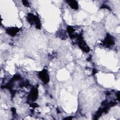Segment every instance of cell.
Returning <instances> with one entry per match:
<instances>
[{"label":"cell","mask_w":120,"mask_h":120,"mask_svg":"<svg viewBox=\"0 0 120 120\" xmlns=\"http://www.w3.org/2000/svg\"><path fill=\"white\" fill-rule=\"evenodd\" d=\"M27 20L30 24H36L37 28L40 29V27H41L40 21L38 16L34 15L32 14L29 13L27 15Z\"/></svg>","instance_id":"obj_1"},{"label":"cell","mask_w":120,"mask_h":120,"mask_svg":"<svg viewBox=\"0 0 120 120\" xmlns=\"http://www.w3.org/2000/svg\"><path fill=\"white\" fill-rule=\"evenodd\" d=\"M78 41L79 47L84 52H88L90 51V48L87 46L84 41L83 40V38L82 35H80L78 36Z\"/></svg>","instance_id":"obj_2"},{"label":"cell","mask_w":120,"mask_h":120,"mask_svg":"<svg viewBox=\"0 0 120 120\" xmlns=\"http://www.w3.org/2000/svg\"><path fill=\"white\" fill-rule=\"evenodd\" d=\"M38 77L42 82L46 84L49 82V76L46 69H44L38 73Z\"/></svg>","instance_id":"obj_3"},{"label":"cell","mask_w":120,"mask_h":120,"mask_svg":"<svg viewBox=\"0 0 120 120\" xmlns=\"http://www.w3.org/2000/svg\"><path fill=\"white\" fill-rule=\"evenodd\" d=\"M103 44L106 46L110 47L114 44V38L110 34H107L106 36V38L103 41Z\"/></svg>","instance_id":"obj_4"},{"label":"cell","mask_w":120,"mask_h":120,"mask_svg":"<svg viewBox=\"0 0 120 120\" xmlns=\"http://www.w3.org/2000/svg\"><path fill=\"white\" fill-rule=\"evenodd\" d=\"M38 97V90L37 88L33 87L29 94L28 99L32 101H35Z\"/></svg>","instance_id":"obj_5"},{"label":"cell","mask_w":120,"mask_h":120,"mask_svg":"<svg viewBox=\"0 0 120 120\" xmlns=\"http://www.w3.org/2000/svg\"><path fill=\"white\" fill-rule=\"evenodd\" d=\"M19 29L18 28L11 27L7 29V32L8 33V34L12 36H14L19 32Z\"/></svg>","instance_id":"obj_6"},{"label":"cell","mask_w":120,"mask_h":120,"mask_svg":"<svg viewBox=\"0 0 120 120\" xmlns=\"http://www.w3.org/2000/svg\"><path fill=\"white\" fill-rule=\"evenodd\" d=\"M67 2L68 3L69 5L74 9H77L78 8V3L75 0H68Z\"/></svg>","instance_id":"obj_7"},{"label":"cell","mask_w":120,"mask_h":120,"mask_svg":"<svg viewBox=\"0 0 120 120\" xmlns=\"http://www.w3.org/2000/svg\"><path fill=\"white\" fill-rule=\"evenodd\" d=\"M22 2V3H23V4L24 6H26V7L28 6L29 5V4L28 1H27V0H23Z\"/></svg>","instance_id":"obj_8"},{"label":"cell","mask_w":120,"mask_h":120,"mask_svg":"<svg viewBox=\"0 0 120 120\" xmlns=\"http://www.w3.org/2000/svg\"><path fill=\"white\" fill-rule=\"evenodd\" d=\"M30 106L31 107H32L33 108H35V107H37L38 106V105L37 104H36V103H32L31 104H30Z\"/></svg>","instance_id":"obj_9"},{"label":"cell","mask_w":120,"mask_h":120,"mask_svg":"<svg viewBox=\"0 0 120 120\" xmlns=\"http://www.w3.org/2000/svg\"><path fill=\"white\" fill-rule=\"evenodd\" d=\"M101 8H108V9H109V7H108L107 6L105 5H103L101 7Z\"/></svg>","instance_id":"obj_10"},{"label":"cell","mask_w":120,"mask_h":120,"mask_svg":"<svg viewBox=\"0 0 120 120\" xmlns=\"http://www.w3.org/2000/svg\"><path fill=\"white\" fill-rule=\"evenodd\" d=\"M11 111H12V112H13V113H15V108H12L11 109Z\"/></svg>","instance_id":"obj_11"},{"label":"cell","mask_w":120,"mask_h":120,"mask_svg":"<svg viewBox=\"0 0 120 120\" xmlns=\"http://www.w3.org/2000/svg\"><path fill=\"white\" fill-rule=\"evenodd\" d=\"M117 98H118V100H119V98H120V94H119V92H118V93L117 94Z\"/></svg>","instance_id":"obj_12"},{"label":"cell","mask_w":120,"mask_h":120,"mask_svg":"<svg viewBox=\"0 0 120 120\" xmlns=\"http://www.w3.org/2000/svg\"><path fill=\"white\" fill-rule=\"evenodd\" d=\"M72 119V117H67V118H65L64 119H66V120H69V119Z\"/></svg>","instance_id":"obj_13"}]
</instances>
